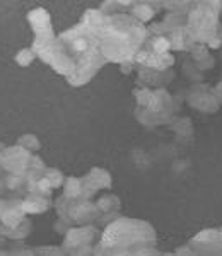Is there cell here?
Wrapping results in <instances>:
<instances>
[{
    "label": "cell",
    "mask_w": 222,
    "mask_h": 256,
    "mask_svg": "<svg viewBox=\"0 0 222 256\" xmlns=\"http://www.w3.org/2000/svg\"><path fill=\"white\" fill-rule=\"evenodd\" d=\"M10 256H67L62 248L55 246H41L32 248V250H18L10 251Z\"/></svg>",
    "instance_id": "ac0fdd59"
},
{
    "label": "cell",
    "mask_w": 222,
    "mask_h": 256,
    "mask_svg": "<svg viewBox=\"0 0 222 256\" xmlns=\"http://www.w3.org/2000/svg\"><path fill=\"white\" fill-rule=\"evenodd\" d=\"M132 68H134V62H128V64H122L120 65V72L122 74H130Z\"/></svg>",
    "instance_id": "e575fe53"
},
{
    "label": "cell",
    "mask_w": 222,
    "mask_h": 256,
    "mask_svg": "<svg viewBox=\"0 0 222 256\" xmlns=\"http://www.w3.org/2000/svg\"><path fill=\"white\" fill-rule=\"evenodd\" d=\"M4 186H6L7 190H10V192H19L20 188L26 186V178H24V176H16V174H7Z\"/></svg>",
    "instance_id": "4316f807"
},
{
    "label": "cell",
    "mask_w": 222,
    "mask_h": 256,
    "mask_svg": "<svg viewBox=\"0 0 222 256\" xmlns=\"http://www.w3.org/2000/svg\"><path fill=\"white\" fill-rule=\"evenodd\" d=\"M46 164H44V160L40 158V156H36V154H32L31 156V160H30V169L31 171H41V172H44L46 171Z\"/></svg>",
    "instance_id": "4dcf8cb0"
},
{
    "label": "cell",
    "mask_w": 222,
    "mask_h": 256,
    "mask_svg": "<svg viewBox=\"0 0 222 256\" xmlns=\"http://www.w3.org/2000/svg\"><path fill=\"white\" fill-rule=\"evenodd\" d=\"M0 160H2V154H0Z\"/></svg>",
    "instance_id": "f35d334b"
},
{
    "label": "cell",
    "mask_w": 222,
    "mask_h": 256,
    "mask_svg": "<svg viewBox=\"0 0 222 256\" xmlns=\"http://www.w3.org/2000/svg\"><path fill=\"white\" fill-rule=\"evenodd\" d=\"M192 246L196 248L198 251H207L212 254H222V229H208L202 230L195 239L192 241Z\"/></svg>",
    "instance_id": "8fae6325"
},
{
    "label": "cell",
    "mask_w": 222,
    "mask_h": 256,
    "mask_svg": "<svg viewBox=\"0 0 222 256\" xmlns=\"http://www.w3.org/2000/svg\"><path fill=\"white\" fill-rule=\"evenodd\" d=\"M96 36L104 60L118 65L134 62L149 38L146 24L130 14L108 16Z\"/></svg>",
    "instance_id": "6da1fadb"
},
{
    "label": "cell",
    "mask_w": 222,
    "mask_h": 256,
    "mask_svg": "<svg viewBox=\"0 0 222 256\" xmlns=\"http://www.w3.org/2000/svg\"><path fill=\"white\" fill-rule=\"evenodd\" d=\"M68 205H70V200H68V198H65L64 195H60L55 200V210H56V216H58V218L70 222V218H68ZM70 224H72V222H70Z\"/></svg>",
    "instance_id": "484cf974"
},
{
    "label": "cell",
    "mask_w": 222,
    "mask_h": 256,
    "mask_svg": "<svg viewBox=\"0 0 222 256\" xmlns=\"http://www.w3.org/2000/svg\"><path fill=\"white\" fill-rule=\"evenodd\" d=\"M96 207L98 210H100L101 214H108V212H120V207H122V202L120 198H118L116 195H102L98 198L96 202Z\"/></svg>",
    "instance_id": "44dd1931"
},
{
    "label": "cell",
    "mask_w": 222,
    "mask_h": 256,
    "mask_svg": "<svg viewBox=\"0 0 222 256\" xmlns=\"http://www.w3.org/2000/svg\"><path fill=\"white\" fill-rule=\"evenodd\" d=\"M188 104L198 111H204V113H216L220 106L214 92H207V90H204V92L193 90L188 96Z\"/></svg>",
    "instance_id": "4fadbf2b"
},
{
    "label": "cell",
    "mask_w": 222,
    "mask_h": 256,
    "mask_svg": "<svg viewBox=\"0 0 222 256\" xmlns=\"http://www.w3.org/2000/svg\"><path fill=\"white\" fill-rule=\"evenodd\" d=\"M31 227H32L31 220L26 217L18 227H16V229L7 230L4 236H6L7 239H10V241H22V239H26L31 234Z\"/></svg>",
    "instance_id": "7402d4cb"
},
{
    "label": "cell",
    "mask_w": 222,
    "mask_h": 256,
    "mask_svg": "<svg viewBox=\"0 0 222 256\" xmlns=\"http://www.w3.org/2000/svg\"><path fill=\"white\" fill-rule=\"evenodd\" d=\"M31 152L26 150L20 146H7L6 150L2 152V160H0V168L7 172V174L16 176H26L30 171V160Z\"/></svg>",
    "instance_id": "5b68a950"
},
{
    "label": "cell",
    "mask_w": 222,
    "mask_h": 256,
    "mask_svg": "<svg viewBox=\"0 0 222 256\" xmlns=\"http://www.w3.org/2000/svg\"><path fill=\"white\" fill-rule=\"evenodd\" d=\"M20 207H22L26 216H36V214L46 212L52 207V202L50 198L40 195V193H28L20 202Z\"/></svg>",
    "instance_id": "5bb4252c"
},
{
    "label": "cell",
    "mask_w": 222,
    "mask_h": 256,
    "mask_svg": "<svg viewBox=\"0 0 222 256\" xmlns=\"http://www.w3.org/2000/svg\"><path fill=\"white\" fill-rule=\"evenodd\" d=\"M80 180H82V196H80L82 200H92V196L100 190H108L113 184L110 171H106L102 168H92Z\"/></svg>",
    "instance_id": "52a82bcc"
},
{
    "label": "cell",
    "mask_w": 222,
    "mask_h": 256,
    "mask_svg": "<svg viewBox=\"0 0 222 256\" xmlns=\"http://www.w3.org/2000/svg\"><path fill=\"white\" fill-rule=\"evenodd\" d=\"M101 216V212L98 210L96 204L92 200H70L68 205V218L72 224L77 226H86L92 224L94 220H98Z\"/></svg>",
    "instance_id": "ba28073f"
},
{
    "label": "cell",
    "mask_w": 222,
    "mask_h": 256,
    "mask_svg": "<svg viewBox=\"0 0 222 256\" xmlns=\"http://www.w3.org/2000/svg\"><path fill=\"white\" fill-rule=\"evenodd\" d=\"M168 38H170V43H171V50H180V52H192L193 46H195V43H193V40L190 38V34H188L186 28H178V30L171 31L170 34H168Z\"/></svg>",
    "instance_id": "2e32d148"
},
{
    "label": "cell",
    "mask_w": 222,
    "mask_h": 256,
    "mask_svg": "<svg viewBox=\"0 0 222 256\" xmlns=\"http://www.w3.org/2000/svg\"><path fill=\"white\" fill-rule=\"evenodd\" d=\"M135 251H108V250H102L100 244H96V248H94V256H135Z\"/></svg>",
    "instance_id": "f1b7e54d"
},
{
    "label": "cell",
    "mask_w": 222,
    "mask_h": 256,
    "mask_svg": "<svg viewBox=\"0 0 222 256\" xmlns=\"http://www.w3.org/2000/svg\"><path fill=\"white\" fill-rule=\"evenodd\" d=\"M44 178L50 181L53 190L62 188V186H64V183H65V174L56 168H46V171H44Z\"/></svg>",
    "instance_id": "cb8c5ba5"
},
{
    "label": "cell",
    "mask_w": 222,
    "mask_h": 256,
    "mask_svg": "<svg viewBox=\"0 0 222 256\" xmlns=\"http://www.w3.org/2000/svg\"><path fill=\"white\" fill-rule=\"evenodd\" d=\"M220 14H222V12H220Z\"/></svg>",
    "instance_id": "ab89813d"
},
{
    "label": "cell",
    "mask_w": 222,
    "mask_h": 256,
    "mask_svg": "<svg viewBox=\"0 0 222 256\" xmlns=\"http://www.w3.org/2000/svg\"><path fill=\"white\" fill-rule=\"evenodd\" d=\"M220 44H222V26H219V30H217V32H216V36L212 38V41L210 43L207 44V48H220Z\"/></svg>",
    "instance_id": "d6a6232c"
},
{
    "label": "cell",
    "mask_w": 222,
    "mask_h": 256,
    "mask_svg": "<svg viewBox=\"0 0 222 256\" xmlns=\"http://www.w3.org/2000/svg\"><path fill=\"white\" fill-rule=\"evenodd\" d=\"M162 7H166L170 10V14H188V10L192 9L190 2H164Z\"/></svg>",
    "instance_id": "83f0119b"
},
{
    "label": "cell",
    "mask_w": 222,
    "mask_h": 256,
    "mask_svg": "<svg viewBox=\"0 0 222 256\" xmlns=\"http://www.w3.org/2000/svg\"><path fill=\"white\" fill-rule=\"evenodd\" d=\"M20 202L22 200H0V222L6 229L2 234L16 229L26 218V214L20 207Z\"/></svg>",
    "instance_id": "9c48e42d"
},
{
    "label": "cell",
    "mask_w": 222,
    "mask_h": 256,
    "mask_svg": "<svg viewBox=\"0 0 222 256\" xmlns=\"http://www.w3.org/2000/svg\"><path fill=\"white\" fill-rule=\"evenodd\" d=\"M156 241L158 234L150 222L122 216L102 229L98 244L108 251H135L142 246H156Z\"/></svg>",
    "instance_id": "3957f363"
},
{
    "label": "cell",
    "mask_w": 222,
    "mask_h": 256,
    "mask_svg": "<svg viewBox=\"0 0 222 256\" xmlns=\"http://www.w3.org/2000/svg\"><path fill=\"white\" fill-rule=\"evenodd\" d=\"M36 193H40V195H43V196H46V198H50V196H52L53 188H52L50 181H48L44 176L41 178V180L38 181V184H36Z\"/></svg>",
    "instance_id": "f546056e"
},
{
    "label": "cell",
    "mask_w": 222,
    "mask_h": 256,
    "mask_svg": "<svg viewBox=\"0 0 222 256\" xmlns=\"http://www.w3.org/2000/svg\"><path fill=\"white\" fill-rule=\"evenodd\" d=\"M101 238V232L94 224H86V226H72L67 230V234L64 236V242H62V250L64 253L80 246H89V244H98Z\"/></svg>",
    "instance_id": "8992f818"
},
{
    "label": "cell",
    "mask_w": 222,
    "mask_h": 256,
    "mask_svg": "<svg viewBox=\"0 0 222 256\" xmlns=\"http://www.w3.org/2000/svg\"><path fill=\"white\" fill-rule=\"evenodd\" d=\"M64 195L68 200H79L82 196V180L77 176H68L65 178V183H64Z\"/></svg>",
    "instance_id": "ffe728a7"
},
{
    "label": "cell",
    "mask_w": 222,
    "mask_h": 256,
    "mask_svg": "<svg viewBox=\"0 0 222 256\" xmlns=\"http://www.w3.org/2000/svg\"><path fill=\"white\" fill-rule=\"evenodd\" d=\"M0 256H10V251H4V253H0Z\"/></svg>",
    "instance_id": "74e56055"
},
{
    "label": "cell",
    "mask_w": 222,
    "mask_h": 256,
    "mask_svg": "<svg viewBox=\"0 0 222 256\" xmlns=\"http://www.w3.org/2000/svg\"><path fill=\"white\" fill-rule=\"evenodd\" d=\"M214 96L217 98V101H219V104H222V82H219V84L216 86V88H214Z\"/></svg>",
    "instance_id": "836d02e7"
},
{
    "label": "cell",
    "mask_w": 222,
    "mask_h": 256,
    "mask_svg": "<svg viewBox=\"0 0 222 256\" xmlns=\"http://www.w3.org/2000/svg\"><path fill=\"white\" fill-rule=\"evenodd\" d=\"M72 226L74 224H70V222L62 220V218H56V222H55V226H53V229H55L56 234H62V236H65V234H67V230L70 229Z\"/></svg>",
    "instance_id": "1f68e13d"
},
{
    "label": "cell",
    "mask_w": 222,
    "mask_h": 256,
    "mask_svg": "<svg viewBox=\"0 0 222 256\" xmlns=\"http://www.w3.org/2000/svg\"><path fill=\"white\" fill-rule=\"evenodd\" d=\"M18 146L24 147L26 150H30L31 154H34V152H38L41 148V142L34 134H24L18 138Z\"/></svg>",
    "instance_id": "603a6c76"
},
{
    "label": "cell",
    "mask_w": 222,
    "mask_h": 256,
    "mask_svg": "<svg viewBox=\"0 0 222 256\" xmlns=\"http://www.w3.org/2000/svg\"><path fill=\"white\" fill-rule=\"evenodd\" d=\"M108 16H104L100 9H88L84 12L80 19V24H84L89 31H92L94 34H98V31L101 30V26L104 24V20Z\"/></svg>",
    "instance_id": "e0dca14e"
},
{
    "label": "cell",
    "mask_w": 222,
    "mask_h": 256,
    "mask_svg": "<svg viewBox=\"0 0 222 256\" xmlns=\"http://www.w3.org/2000/svg\"><path fill=\"white\" fill-rule=\"evenodd\" d=\"M2 171H4V169L0 168V188H2V186H4V183H6V176L2 174Z\"/></svg>",
    "instance_id": "d590c367"
},
{
    "label": "cell",
    "mask_w": 222,
    "mask_h": 256,
    "mask_svg": "<svg viewBox=\"0 0 222 256\" xmlns=\"http://www.w3.org/2000/svg\"><path fill=\"white\" fill-rule=\"evenodd\" d=\"M222 2H196L186 14V31L195 44L207 46L220 26Z\"/></svg>",
    "instance_id": "277c9868"
},
{
    "label": "cell",
    "mask_w": 222,
    "mask_h": 256,
    "mask_svg": "<svg viewBox=\"0 0 222 256\" xmlns=\"http://www.w3.org/2000/svg\"><path fill=\"white\" fill-rule=\"evenodd\" d=\"M144 48L149 50L150 53H156V55H166L171 52V43L168 36H149Z\"/></svg>",
    "instance_id": "d6986e66"
},
{
    "label": "cell",
    "mask_w": 222,
    "mask_h": 256,
    "mask_svg": "<svg viewBox=\"0 0 222 256\" xmlns=\"http://www.w3.org/2000/svg\"><path fill=\"white\" fill-rule=\"evenodd\" d=\"M159 6H161V4H158V2H134L128 14L132 18L137 19L138 22L146 24L156 16V12H158L156 9H158Z\"/></svg>",
    "instance_id": "9a60e30c"
},
{
    "label": "cell",
    "mask_w": 222,
    "mask_h": 256,
    "mask_svg": "<svg viewBox=\"0 0 222 256\" xmlns=\"http://www.w3.org/2000/svg\"><path fill=\"white\" fill-rule=\"evenodd\" d=\"M58 40L74 64V74L67 79L72 88H80L91 82L94 76L108 64L101 53L98 36L84 24L79 22L70 30L64 31L58 34Z\"/></svg>",
    "instance_id": "7a4b0ae2"
},
{
    "label": "cell",
    "mask_w": 222,
    "mask_h": 256,
    "mask_svg": "<svg viewBox=\"0 0 222 256\" xmlns=\"http://www.w3.org/2000/svg\"><path fill=\"white\" fill-rule=\"evenodd\" d=\"M28 22L31 24V30L34 32V36H43V34H50L53 31L52 26V18L50 12L43 7H36L28 12Z\"/></svg>",
    "instance_id": "7c38bea8"
},
{
    "label": "cell",
    "mask_w": 222,
    "mask_h": 256,
    "mask_svg": "<svg viewBox=\"0 0 222 256\" xmlns=\"http://www.w3.org/2000/svg\"><path fill=\"white\" fill-rule=\"evenodd\" d=\"M140 67L156 70V72H166L170 70L172 65H174V56L171 53H166V55H156V53H150L149 50H146L142 46L140 52L135 55V60Z\"/></svg>",
    "instance_id": "30bf717a"
},
{
    "label": "cell",
    "mask_w": 222,
    "mask_h": 256,
    "mask_svg": "<svg viewBox=\"0 0 222 256\" xmlns=\"http://www.w3.org/2000/svg\"><path fill=\"white\" fill-rule=\"evenodd\" d=\"M34 58H36V55H34V52H32L31 48L19 50V52L16 53V56H14L16 64H18L19 67H30L32 62H34Z\"/></svg>",
    "instance_id": "d4e9b609"
},
{
    "label": "cell",
    "mask_w": 222,
    "mask_h": 256,
    "mask_svg": "<svg viewBox=\"0 0 222 256\" xmlns=\"http://www.w3.org/2000/svg\"><path fill=\"white\" fill-rule=\"evenodd\" d=\"M6 147H7L6 144H2V142H0V154H2V152L6 150Z\"/></svg>",
    "instance_id": "8d00e7d4"
}]
</instances>
